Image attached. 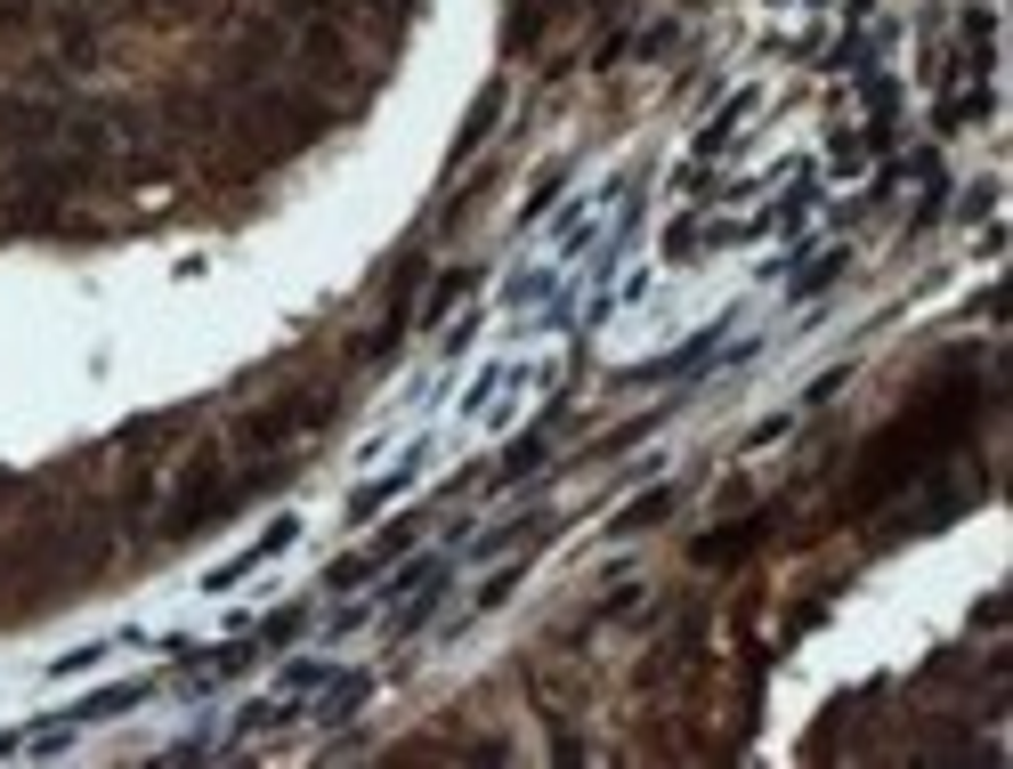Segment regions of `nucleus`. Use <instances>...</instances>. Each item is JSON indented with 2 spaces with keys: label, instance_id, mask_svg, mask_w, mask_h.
<instances>
[{
  "label": "nucleus",
  "instance_id": "1",
  "mask_svg": "<svg viewBox=\"0 0 1013 769\" xmlns=\"http://www.w3.org/2000/svg\"><path fill=\"white\" fill-rule=\"evenodd\" d=\"M665 510H673V486H657V494H640V503H633L625 518H616V527H625V535H640V527H657Z\"/></svg>",
  "mask_w": 1013,
  "mask_h": 769
},
{
  "label": "nucleus",
  "instance_id": "2",
  "mask_svg": "<svg viewBox=\"0 0 1013 769\" xmlns=\"http://www.w3.org/2000/svg\"><path fill=\"white\" fill-rule=\"evenodd\" d=\"M535 454H544V438H527V446H511V462H503V478H520V470H535Z\"/></svg>",
  "mask_w": 1013,
  "mask_h": 769
}]
</instances>
